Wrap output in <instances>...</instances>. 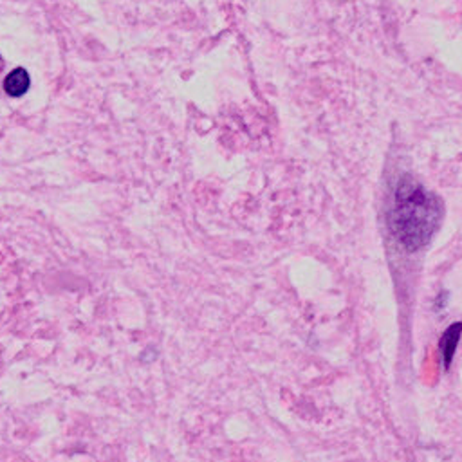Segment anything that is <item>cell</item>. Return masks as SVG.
Wrapping results in <instances>:
<instances>
[{"instance_id":"1","label":"cell","mask_w":462,"mask_h":462,"mask_svg":"<svg viewBox=\"0 0 462 462\" xmlns=\"http://www.w3.org/2000/svg\"><path fill=\"white\" fill-rule=\"evenodd\" d=\"M443 200L410 176L401 177L394 190L388 228L405 251L415 253L434 238L443 222Z\"/></svg>"},{"instance_id":"2","label":"cell","mask_w":462,"mask_h":462,"mask_svg":"<svg viewBox=\"0 0 462 462\" xmlns=\"http://www.w3.org/2000/svg\"><path fill=\"white\" fill-rule=\"evenodd\" d=\"M462 336V324H452L448 329L444 330L441 339H439V353H441V359H443V367L448 370L450 365H452L455 353H457L459 342H461Z\"/></svg>"},{"instance_id":"3","label":"cell","mask_w":462,"mask_h":462,"mask_svg":"<svg viewBox=\"0 0 462 462\" xmlns=\"http://www.w3.org/2000/svg\"><path fill=\"white\" fill-rule=\"evenodd\" d=\"M31 87V78H29V72L22 67L19 69H13V71L6 76L4 80V91L11 96V98H20L29 91Z\"/></svg>"}]
</instances>
